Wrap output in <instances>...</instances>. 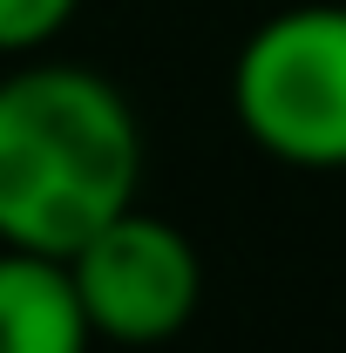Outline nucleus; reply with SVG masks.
<instances>
[{
  "instance_id": "obj_3",
  "label": "nucleus",
  "mask_w": 346,
  "mask_h": 353,
  "mask_svg": "<svg viewBox=\"0 0 346 353\" xmlns=\"http://www.w3.org/2000/svg\"><path fill=\"white\" fill-rule=\"evenodd\" d=\"M68 279L88 326L123 347H156L197 312V252L176 224L143 218L136 204L68 252Z\"/></svg>"
},
{
  "instance_id": "obj_4",
  "label": "nucleus",
  "mask_w": 346,
  "mask_h": 353,
  "mask_svg": "<svg viewBox=\"0 0 346 353\" xmlns=\"http://www.w3.org/2000/svg\"><path fill=\"white\" fill-rule=\"evenodd\" d=\"M88 312L68 279V259L0 252V353H88Z\"/></svg>"
},
{
  "instance_id": "obj_5",
  "label": "nucleus",
  "mask_w": 346,
  "mask_h": 353,
  "mask_svg": "<svg viewBox=\"0 0 346 353\" xmlns=\"http://www.w3.org/2000/svg\"><path fill=\"white\" fill-rule=\"evenodd\" d=\"M75 14V0H0V48H34Z\"/></svg>"
},
{
  "instance_id": "obj_1",
  "label": "nucleus",
  "mask_w": 346,
  "mask_h": 353,
  "mask_svg": "<svg viewBox=\"0 0 346 353\" xmlns=\"http://www.w3.org/2000/svg\"><path fill=\"white\" fill-rule=\"evenodd\" d=\"M130 102L82 68H28L0 82V245L68 259L136 204Z\"/></svg>"
},
{
  "instance_id": "obj_2",
  "label": "nucleus",
  "mask_w": 346,
  "mask_h": 353,
  "mask_svg": "<svg viewBox=\"0 0 346 353\" xmlns=\"http://www.w3.org/2000/svg\"><path fill=\"white\" fill-rule=\"evenodd\" d=\"M238 123L285 163H346V7H292L238 54Z\"/></svg>"
}]
</instances>
